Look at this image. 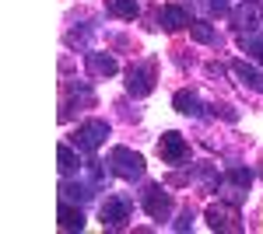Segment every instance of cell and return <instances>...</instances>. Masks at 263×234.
I'll return each instance as SVG.
<instances>
[{"label":"cell","instance_id":"cell-2","mask_svg":"<svg viewBox=\"0 0 263 234\" xmlns=\"http://www.w3.org/2000/svg\"><path fill=\"white\" fill-rule=\"evenodd\" d=\"M109 164H112V168H116V175H123V178H141L144 175V157L134 154L130 147H112Z\"/></svg>","mask_w":263,"mask_h":234},{"label":"cell","instance_id":"cell-18","mask_svg":"<svg viewBox=\"0 0 263 234\" xmlns=\"http://www.w3.org/2000/svg\"><path fill=\"white\" fill-rule=\"evenodd\" d=\"M228 182H232V185H239V189H249V182H253V172H249V168H232V172H228Z\"/></svg>","mask_w":263,"mask_h":234},{"label":"cell","instance_id":"cell-17","mask_svg":"<svg viewBox=\"0 0 263 234\" xmlns=\"http://www.w3.org/2000/svg\"><path fill=\"white\" fill-rule=\"evenodd\" d=\"M57 154H60V172H63V175H70V172L78 168V157H74V151H70L67 143H60V151H57Z\"/></svg>","mask_w":263,"mask_h":234},{"label":"cell","instance_id":"cell-4","mask_svg":"<svg viewBox=\"0 0 263 234\" xmlns=\"http://www.w3.org/2000/svg\"><path fill=\"white\" fill-rule=\"evenodd\" d=\"M105 137H109V126H105L102 119H91V122H81V126H78L74 143H78L81 151H95V147H99Z\"/></svg>","mask_w":263,"mask_h":234},{"label":"cell","instance_id":"cell-8","mask_svg":"<svg viewBox=\"0 0 263 234\" xmlns=\"http://www.w3.org/2000/svg\"><path fill=\"white\" fill-rule=\"evenodd\" d=\"M162 25L168 28V32L190 28V14H186L182 7H176V4H165V7H162Z\"/></svg>","mask_w":263,"mask_h":234},{"label":"cell","instance_id":"cell-9","mask_svg":"<svg viewBox=\"0 0 263 234\" xmlns=\"http://www.w3.org/2000/svg\"><path fill=\"white\" fill-rule=\"evenodd\" d=\"M232 21H235L239 28H256V25L263 21V11L256 7V4H242V7L232 14Z\"/></svg>","mask_w":263,"mask_h":234},{"label":"cell","instance_id":"cell-3","mask_svg":"<svg viewBox=\"0 0 263 234\" xmlns=\"http://www.w3.org/2000/svg\"><path fill=\"white\" fill-rule=\"evenodd\" d=\"M207 224H211V231H242V224H239V210L235 206H228V203H214V206H207Z\"/></svg>","mask_w":263,"mask_h":234},{"label":"cell","instance_id":"cell-11","mask_svg":"<svg viewBox=\"0 0 263 234\" xmlns=\"http://www.w3.org/2000/svg\"><path fill=\"white\" fill-rule=\"evenodd\" d=\"M88 70L99 74V77H109V74H116V59L102 56V53H88Z\"/></svg>","mask_w":263,"mask_h":234},{"label":"cell","instance_id":"cell-7","mask_svg":"<svg viewBox=\"0 0 263 234\" xmlns=\"http://www.w3.org/2000/svg\"><path fill=\"white\" fill-rule=\"evenodd\" d=\"M158 154H162V161H168V164H179L182 157H186V140H182L179 133H165L162 143H158Z\"/></svg>","mask_w":263,"mask_h":234},{"label":"cell","instance_id":"cell-13","mask_svg":"<svg viewBox=\"0 0 263 234\" xmlns=\"http://www.w3.org/2000/svg\"><path fill=\"white\" fill-rule=\"evenodd\" d=\"M232 70H235V74L242 77V84H249L253 91H263V74H260V70H253L249 63H235Z\"/></svg>","mask_w":263,"mask_h":234},{"label":"cell","instance_id":"cell-10","mask_svg":"<svg viewBox=\"0 0 263 234\" xmlns=\"http://www.w3.org/2000/svg\"><path fill=\"white\" fill-rule=\"evenodd\" d=\"M105 11H109L112 18L134 21L137 18V0H105Z\"/></svg>","mask_w":263,"mask_h":234},{"label":"cell","instance_id":"cell-6","mask_svg":"<svg viewBox=\"0 0 263 234\" xmlns=\"http://www.w3.org/2000/svg\"><path fill=\"white\" fill-rule=\"evenodd\" d=\"M126 220H130V214H126V203H123V199H105V203H102V227L123 231Z\"/></svg>","mask_w":263,"mask_h":234},{"label":"cell","instance_id":"cell-5","mask_svg":"<svg viewBox=\"0 0 263 234\" xmlns=\"http://www.w3.org/2000/svg\"><path fill=\"white\" fill-rule=\"evenodd\" d=\"M144 210L155 217V220H165V217L172 214V196L165 193L162 185H147V193H144Z\"/></svg>","mask_w":263,"mask_h":234},{"label":"cell","instance_id":"cell-15","mask_svg":"<svg viewBox=\"0 0 263 234\" xmlns=\"http://www.w3.org/2000/svg\"><path fill=\"white\" fill-rule=\"evenodd\" d=\"M190 35L197 42H203V46H211V42H218V32L207 25V21H190Z\"/></svg>","mask_w":263,"mask_h":234},{"label":"cell","instance_id":"cell-16","mask_svg":"<svg viewBox=\"0 0 263 234\" xmlns=\"http://www.w3.org/2000/svg\"><path fill=\"white\" fill-rule=\"evenodd\" d=\"M239 42H242V49L249 53V56L263 63V35H242Z\"/></svg>","mask_w":263,"mask_h":234},{"label":"cell","instance_id":"cell-14","mask_svg":"<svg viewBox=\"0 0 263 234\" xmlns=\"http://www.w3.org/2000/svg\"><path fill=\"white\" fill-rule=\"evenodd\" d=\"M176 109H179L182 116H200V98L193 95V91H179L176 95Z\"/></svg>","mask_w":263,"mask_h":234},{"label":"cell","instance_id":"cell-1","mask_svg":"<svg viewBox=\"0 0 263 234\" xmlns=\"http://www.w3.org/2000/svg\"><path fill=\"white\" fill-rule=\"evenodd\" d=\"M155 74H158L155 59H144V63H134V67L126 70V91H130L134 98L151 95V88H155Z\"/></svg>","mask_w":263,"mask_h":234},{"label":"cell","instance_id":"cell-12","mask_svg":"<svg viewBox=\"0 0 263 234\" xmlns=\"http://www.w3.org/2000/svg\"><path fill=\"white\" fill-rule=\"evenodd\" d=\"M60 227H63V231H81V227H84V214L63 203V206H60Z\"/></svg>","mask_w":263,"mask_h":234}]
</instances>
